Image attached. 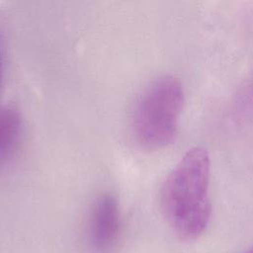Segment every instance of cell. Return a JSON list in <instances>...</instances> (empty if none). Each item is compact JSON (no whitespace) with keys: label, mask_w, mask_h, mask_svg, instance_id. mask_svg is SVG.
Returning a JSON list of instances; mask_svg holds the SVG:
<instances>
[{"label":"cell","mask_w":253,"mask_h":253,"mask_svg":"<svg viewBox=\"0 0 253 253\" xmlns=\"http://www.w3.org/2000/svg\"><path fill=\"white\" fill-rule=\"evenodd\" d=\"M210 175L209 153L197 146L186 152L162 186L161 207L164 216L181 239H197L210 222Z\"/></svg>","instance_id":"cell-1"},{"label":"cell","mask_w":253,"mask_h":253,"mask_svg":"<svg viewBox=\"0 0 253 253\" xmlns=\"http://www.w3.org/2000/svg\"><path fill=\"white\" fill-rule=\"evenodd\" d=\"M183 101L181 82L172 76L160 77L143 90L132 114L133 132L142 146L162 148L175 139Z\"/></svg>","instance_id":"cell-2"},{"label":"cell","mask_w":253,"mask_h":253,"mask_svg":"<svg viewBox=\"0 0 253 253\" xmlns=\"http://www.w3.org/2000/svg\"><path fill=\"white\" fill-rule=\"evenodd\" d=\"M122 216L117 199L111 194L97 198L88 219V239L98 253H108L119 241Z\"/></svg>","instance_id":"cell-3"},{"label":"cell","mask_w":253,"mask_h":253,"mask_svg":"<svg viewBox=\"0 0 253 253\" xmlns=\"http://www.w3.org/2000/svg\"><path fill=\"white\" fill-rule=\"evenodd\" d=\"M22 136L20 114L11 106H0V166L16 154Z\"/></svg>","instance_id":"cell-4"},{"label":"cell","mask_w":253,"mask_h":253,"mask_svg":"<svg viewBox=\"0 0 253 253\" xmlns=\"http://www.w3.org/2000/svg\"><path fill=\"white\" fill-rule=\"evenodd\" d=\"M1 52H0V88H1V81H2V62H1Z\"/></svg>","instance_id":"cell-5"},{"label":"cell","mask_w":253,"mask_h":253,"mask_svg":"<svg viewBox=\"0 0 253 253\" xmlns=\"http://www.w3.org/2000/svg\"><path fill=\"white\" fill-rule=\"evenodd\" d=\"M244 253H253V247L251 248V249H249V250H247L246 252H244Z\"/></svg>","instance_id":"cell-6"}]
</instances>
